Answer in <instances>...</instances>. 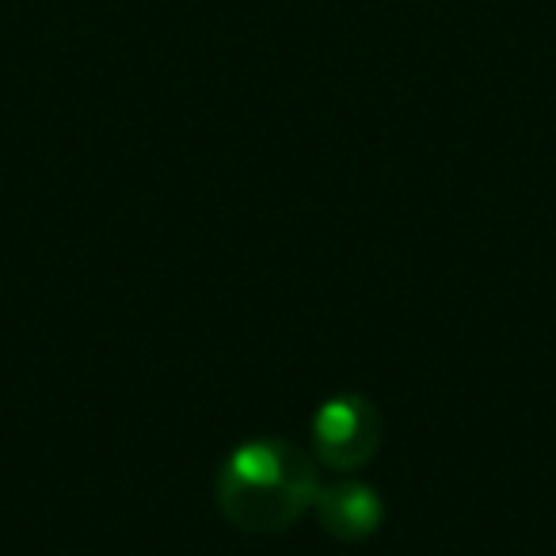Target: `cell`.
<instances>
[{"mask_svg": "<svg viewBox=\"0 0 556 556\" xmlns=\"http://www.w3.org/2000/svg\"><path fill=\"white\" fill-rule=\"evenodd\" d=\"M381 439V419L363 396H336L313 419V446L332 469L355 472L374 457Z\"/></svg>", "mask_w": 556, "mask_h": 556, "instance_id": "cell-2", "label": "cell"}, {"mask_svg": "<svg viewBox=\"0 0 556 556\" xmlns=\"http://www.w3.org/2000/svg\"><path fill=\"white\" fill-rule=\"evenodd\" d=\"M217 510L237 530H287L305 507L320 500L309 457L282 439H260L240 446L217 469Z\"/></svg>", "mask_w": 556, "mask_h": 556, "instance_id": "cell-1", "label": "cell"}, {"mask_svg": "<svg viewBox=\"0 0 556 556\" xmlns=\"http://www.w3.org/2000/svg\"><path fill=\"white\" fill-rule=\"evenodd\" d=\"M317 507H320L325 530L343 541L370 538L381 526V500H378V492L366 484H340V488H332V492H320Z\"/></svg>", "mask_w": 556, "mask_h": 556, "instance_id": "cell-3", "label": "cell"}]
</instances>
